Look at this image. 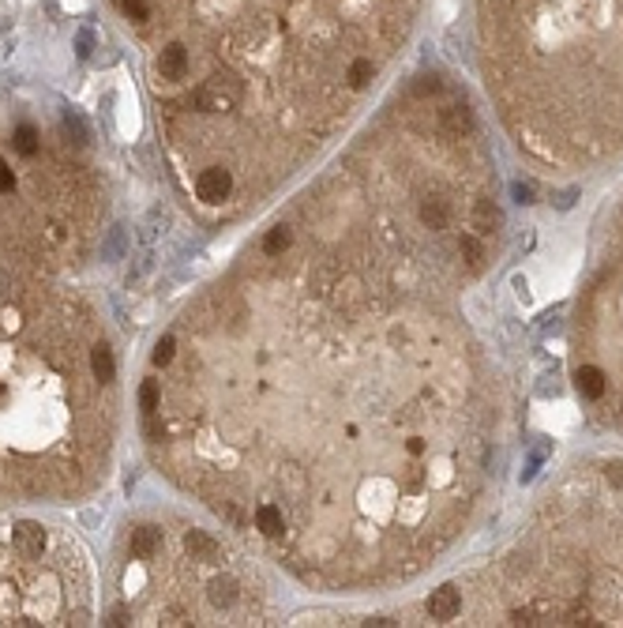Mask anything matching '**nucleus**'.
Returning a JSON list of instances; mask_svg holds the SVG:
<instances>
[{
    "mask_svg": "<svg viewBox=\"0 0 623 628\" xmlns=\"http://www.w3.org/2000/svg\"><path fill=\"white\" fill-rule=\"evenodd\" d=\"M488 75L529 143H623V0H481Z\"/></svg>",
    "mask_w": 623,
    "mask_h": 628,
    "instance_id": "1",
    "label": "nucleus"
},
{
    "mask_svg": "<svg viewBox=\"0 0 623 628\" xmlns=\"http://www.w3.org/2000/svg\"><path fill=\"white\" fill-rule=\"evenodd\" d=\"M229 192H233V174L225 166H210L203 169L200 177H195V196H200L203 203H222V200H229Z\"/></svg>",
    "mask_w": 623,
    "mask_h": 628,
    "instance_id": "2",
    "label": "nucleus"
},
{
    "mask_svg": "<svg viewBox=\"0 0 623 628\" xmlns=\"http://www.w3.org/2000/svg\"><path fill=\"white\" fill-rule=\"evenodd\" d=\"M188 68H192V57H188V49H184L180 42H169V46L162 49V57H158V75H162V80H169V83L184 80V75H188Z\"/></svg>",
    "mask_w": 623,
    "mask_h": 628,
    "instance_id": "3",
    "label": "nucleus"
},
{
    "mask_svg": "<svg viewBox=\"0 0 623 628\" xmlns=\"http://www.w3.org/2000/svg\"><path fill=\"white\" fill-rule=\"evenodd\" d=\"M462 613V595L455 587H440V591H432L428 598V617L432 621H455Z\"/></svg>",
    "mask_w": 623,
    "mask_h": 628,
    "instance_id": "4",
    "label": "nucleus"
},
{
    "mask_svg": "<svg viewBox=\"0 0 623 628\" xmlns=\"http://www.w3.org/2000/svg\"><path fill=\"white\" fill-rule=\"evenodd\" d=\"M256 531L263 534V538H282L286 516H282V508H278L274 501H263V504L256 508Z\"/></svg>",
    "mask_w": 623,
    "mask_h": 628,
    "instance_id": "5",
    "label": "nucleus"
},
{
    "mask_svg": "<svg viewBox=\"0 0 623 628\" xmlns=\"http://www.w3.org/2000/svg\"><path fill=\"white\" fill-rule=\"evenodd\" d=\"M128 549H131V557H136V560L154 557L158 549H162V531H158V527H136V531H131V538H128Z\"/></svg>",
    "mask_w": 623,
    "mask_h": 628,
    "instance_id": "6",
    "label": "nucleus"
},
{
    "mask_svg": "<svg viewBox=\"0 0 623 628\" xmlns=\"http://www.w3.org/2000/svg\"><path fill=\"white\" fill-rule=\"evenodd\" d=\"M376 72H379V64L372 57H353L350 68H346V87L350 90H368L376 80Z\"/></svg>",
    "mask_w": 623,
    "mask_h": 628,
    "instance_id": "7",
    "label": "nucleus"
},
{
    "mask_svg": "<svg viewBox=\"0 0 623 628\" xmlns=\"http://www.w3.org/2000/svg\"><path fill=\"white\" fill-rule=\"evenodd\" d=\"M575 384L582 391V399H601L605 388H608V376L597 369V365H582V369L575 373Z\"/></svg>",
    "mask_w": 623,
    "mask_h": 628,
    "instance_id": "8",
    "label": "nucleus"
},
{
    "mask_svg": "<svg viewBox=\"0 0 623 628\" xmlns=\"http://www.w3.org/2000/svg\"><path fill=\"white\" fill-rule=\"evenodd\" d=\"M184 549L192 553V560H215V557L222 553V545L210 538L207 531H195V527L184 534Z\"/></svg>",
    "mask_w": 623,
    "mask_h": 628,
    "instance_id": "9",
    "label": "nucleus"
},
{
    "mask_svg": "<svg viewBox=\"0 0 623 628\" xmlns=\"http://www.w3.org/2000/svg\"><path fill=\"white\" fill-rule=\"evenodd\" d=\"M11 534H16V545L23 549L26 557H38V553L45 549V531L38 527V523H19Z\"/></svg>",
    "mask_w": 623,
    "mask_h": 628,
    "instance_id": "10",
    "label": "nucleus"
},
{
    "mask_svg": "<svg viewBox=\"0 0 623 628\" xmlns=\"http://www.w3.org/2000/svg\"><path fill=\"white\" fill-rule=\"evenodd\" d=\"M11 147H16L23 159H34V154L42 151V136H38L34 124H19L16 132H11Z\"/></svg>",
    "mask_w": 623,
    "mask_h": 628,
    "instance_id": "11",
    "label": "nucleus"
},
{
    "mask_svg": "<svg viewBox=\"0 0 623 628\" xmlns=\"http://www.w3.org/2000/svg\"><path fill=\"white\" fill-rule=\"evenodd\" d=\"M289 245H293V233H289V226H282V222L263 233V256H271V260H278Z\"/></svg>",
    "mask_w": 623,
    "mask_h": 628,
    "instance_id": "12",
    "label": "nucleus"
},
{
    "mask_svg": "<svg viewBox=\"0 0 623 628\" xmlns=\"http://www.w3.org/2000/svg\"><path fill=\"white\" fill-rule=\"evenodd\" d=\"M90 369H94V376L102 384H109L113 376H117V365H113V350L105 346V343H98L94 350H90Z\"/></svg>",
    "mask_w": 623,
    "mask_h": 628,
    "instance_id": "13",
    "label": "nucleus"
},
{
    "mask_svg": "<svg viewBox=\"0 0 623 628\" xmlns=\"http://www.w3.org/2000/svg\"><path fill=\"white\" fill-rule=\"evenodd\" d=\"M210 598H215L218 606H233L237 602V583L233 580H215L210 583Z\"/></svg>",
    "mask_w": 623,
    "mask_h": 628,
    "instance_id": "14",
    "label": "nucleus"
},
{
    "mask_svg": "<svg viewBox=\"0 0 623 628\" xmlns=\"http://www.w3.org/2000/svg\"><path fill=\"white\" fill-rule=\"evenodd\" d=\"M173 350H177V339H173V335L158 339V343H154V354H151V361H154V365H169V361H173Z\"/></svg>",
    "mask_w": 623,
    "mask_h": 628,
    "instance_id": "15",
    "label": "nucleus"
},
{
    "mask_svg": "<svg viewBox=\"0 0 623 628\" xmlns=\"http://www.w3.org/2000/svg\"><path fill=\"white\" fill-rule=\"evenodd\" d=\"M121 8H124V16L131 23H147L151 19V4H147V0H121Z\"/></svg>",
    "mask_w": 623,
    "mask_h": 628,
    "instance_id": "16",
    "label": "nucleus"
},
{
    "mask_svg": "<svg viewBox=\"0 0 623 628\" xmlns=\"http://www.w3.org/2000/svg\"><path fill=\"white\" fill-rule=\"evenodd\" d=\"M139 403H143V410H147V414H154V410H158V403H162V391H158V384H154V380H147V384L139 388Z\"/></svg>",
    "mask_w": 623,
    "mask_h": 628,
    "instance_id": "17",
    "label": "nucleus"
},
{
    "mask_svg": "<svg viewBox=\"0 0 623 628\" xmlns=\"http://www.w3.org/2000/svg\"><path fill=\"white\" fill-rule=\"evenodd\" d=\"M64 128H68L72 143H79V147H83V143H87V124H83V117H75V113H64Z\"/></svg>",
    "mask_w": 623,
    "mask_h": 628,
    "instance_id": "18",
    "label": "nucleus"
},
{
    "mask_svg": "<svg viewBox=\"0 0 623 628\" xmlns=\"http://www.w3.org/2000/svg\"><path fill=\"white\" fill-rule=\"evenodd\" d=\"M16 188V174H11V166L0 159V192H11Z\"/></svg>",
    "mask_w": 623,
    "mask_h": 628,
    "instance_id": "19",
    "label": "nucleus"
},
{
    "mask_svg": "<svg viewBox=\"0 0 623 628\" xmlns=\"http://www.w3.org/2000/svg\"><path fill=\"white\" fill-rule=\"evenodd\" d=\"M90 46H94V38H90V31L79 34V57H90Z\"/></svg>",
    "mask_w": 623,
    "mask_h": 628,
    "instance_id": "20",
    "label": "nucleus"
},
{
    "mask_svg": "<svg viewBox=\"0 0 623 628\" xmlns=\"http://www.w3.org/2000/svg\"><path fill=\"white\" fill-rule=\"evenodd\" d=\"M514 196H519V200H522V203H529V196H533V192H529L526 185H514Z\"/></svg>",
    "mask_w": 623,
    "mask_h": 628,
    "instance_id": "21",
    "label": "nucleus"
}]
</instances>
